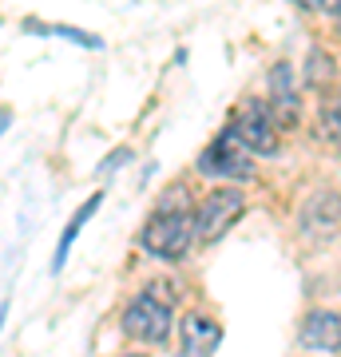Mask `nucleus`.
<instances>
[{
	"instance_id": "9d476101",
	"label": "nucleus",
	"mask_w": 341,
	"mask_h": 357,
	"mask_svg": "<svg viewBox=\"0 0 341 357\" xmlns=\"http://www.w3.org/2000/svg\"><path fill=\"white\" fill-rule=\"evenodd\" d=\"M96 211H100V195H91L88 203H84V206L76 211V215H72V222L63 227V234H60V250H56V270L63 266V258H68V250H72V243H76V234L84 230V222H88V218L96 215Z\"/></svg>"
},
{
	"instance_id": "f257e3e1",
	"label": "nucleus",
	"mask_w": 341,
	"mask_h": 357,
	"mask_svg": "<svg viewBox=\"0 0 341 357\" xmlns=\"http://www.w3.org/2000/svg\"><path fill=\"white\" fill-rule=\"evenodd\" d=\"M190 238H195V211H187V199L183 195H167L163 206L147 218V227H143L139 243L143 250H151L155 258H167V262H175V258L187 255Z\"/></svg>"
},
{
	"instance_id": "7ed1b4c3",
	"label": "nucleus",
	"mask_w": 341,
	"mask_h": 357,
	"mask_svg": "<svg viewBox=\"0 0 341 357\" xmlns=\"http://www.w3.org/2000/svg\"><path fill=\"white\" fill-rule=\"evenodd\" d=\"M278 119L270 112V103L262 100H246L234 112V123L230 128L238 131V139L246 143V151L250 155H274L278 151V128H274Z\"/></svg>"
},
{
	"instance_id": "9b49d317",
	"label": "nucleus",
	"mask_w": 341,
	"mask_h": 357,
	"mask_svg": "<svg viewBox=\"0 0 341 357\" xmlns=\"http://www.w3.org/2000/svg\"><path fill=\"white\" fill-rule=\"evenodd\" d=\"M32 32H48V36H63V40H76V44H88V48H100L96 36H84L76 28H63V24H48V28H32Z\"/></svg>"
},
{
	"instance_id": "39448f33",
	"label": "nucleus",
	"mask_w": 341,
	"mask_h": 357,
	"mask_svg": "<svg viewBox=\"0 0 341 357\" xmlns=\"http://www.w3.org/2000/svg\"><path fill=\"white\" fill-rule=\"evenodd\" d=\"M199 171L202 175H218V178H250L254 175V163L246 155V143L238 139V131L227 128L218 135L199 159Z\"/></svg>"
},
{
	"instance_id": "0eeeda50",
	"label": "nucleus",
	"mask_w": 341,
	"mask_h": 357,
	"mask_svg": "<svg viewBox=\"0 0 341 357\" xmlns=\"http://www.w3.org/2000/svg\"><path fill=\"white\" fill-rule=\"evenodd\" d=\"M270 112L278 119V128H298V119H302V100L294 91L290 64H278L270 72Z\"/></svg>"
},
{
	"instance_id": "4468645a",
	"label": "nucleus",
	"mask_w": 341,
	"mask_h": 357,
	"mask_svg": "<svg viewBox=\"0 0 341 357\" xmlns=\"http://www.w3.org/2000/svg\"><path fill=\"white\" fill-rule=\"evenodd\" d=\"M127 357H143V354H127Z\"/></svg>"
},
{
	"instance_id": "423d86ee",
	"label": "nucleus",
	"mask_w": 341,
	"mask_h": 357,
	"mask_svg": "<svg viewBox=\"0 0 341 357\" xmlns=\"http://www.w3.org/2000/svg\"><path fill=\"white\" fill-rule=\"evenodd\" d=\"M222 342L218 321L202 318V314H187L179 326V357H211Z\"/></svg>"
},
{
	"instance_id": "f8f14e48",
	"label": "nucleus",
	"mask_w": 341,
	"mask_h": 357,
	"mask_svg": "<svg viewBox=\"0 0 341 357\" xmlns=\"http://www.w3.org/2000/svg\"><path fill=\"white\" fill-rule=\"evenodd\" d=\"M321 8L326 13H341V0H321Z\"/></svg>"
},
{
	"instance_id": "20e7f679",
	"label": "nucleus",
	"mask_w": 341,
	"mask_h": 357,
	"mask_svg": "<svg viewBox=\"0 0 341 357\" xmlns=\"http://www.w3.org/2000/svg\"><path fill=\"white\" fill-rule=\"evenodd\" d=\"M123 330L135 342H167L171 337V306L159 294H139L123 310Z\"/></svg>"
},
{
	"instance_id": "f03ea898",
	"label": "nucleus",
	"mask_w": 341,
	"mask_h": 357,
	"mask_svg": "<svg viewBox=\"0 0 341 357\" xmlns=\"http://www.w3.org/2000/svg\"><path fill=\"white\" fill-rule=\"evenodd\" d=\"M238 215H242V191L218 187V191H211L199 203V211H195V238H199V243H218V238L238 222Z\"/></svg>"
},
{
	"instance_id": "ddd939ff",
	"label": "nucleus",
	"mask_w": 341,
	"mask_h": 357,
	"mask_svg": "<svg viewBox=\"0 0 341 357\" xmlns=\"http://www.w3.org/2000/svg\"><path fill=\"white\" fill-rule=\"evenodd\" d=\"M294 4H302V8H321V0H294Z\"/></svg>"
},
{
	"instance_id": "1a4fd4ad",
	"label": "nucleus",
	"mask_w": 341,
	"mask_h": 357,
	"mask_svg": "<svg viewBox=\"0 0 341 357\" xmlns=\"http://www.w3.org/2000/svg\"><path fill=\"white\" fill-rule=\"evenodd\" d=\"M338 222H341V199L333 191H321V195H314V199L305 203L302 227L310 230V234H333Z\"/></svg>"
},
{
	"instance_id": "6e6552de",
	"label": "nucleus",
	"mask_w": 341,
	"mask_h": 357,
	"mask_svg": "<svg viewBox=\"0 0 341 357\" xmlns=\"http://www.w3.org/2000/svg\"><path fill=\"white\" fill-rule=\"evenodd\" d=\"M298 342H302V349H314V354H338L341 349V314H333V310H314L302 321Z\"/></svg>"
}]
</instances>
